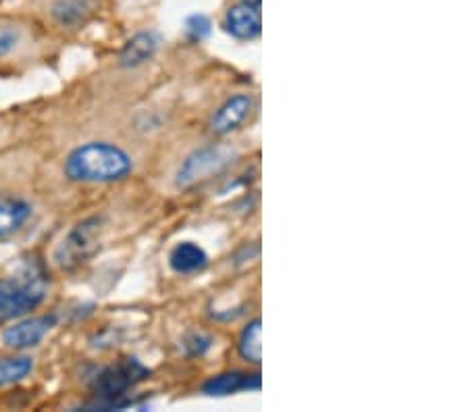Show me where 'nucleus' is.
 Listing matches in <instances>:
<instances>
[{
    "instance_id": "6",
    "label": "nucleus",
    "mask_w": 468,
    "mask_h": 412,
    "mask_svg": "<svg viewBox=\"0 0 468 412\" xmlns=\"http://www.w3.org/2000/svg\"><path fill=\"white\" fill-rule=\"evenodd\" d=\"M254 107L252 96L248 94H236L229 100H225L218 111L210 119V132L217 136H228V133L236 132L238 127L250 117Z\"/></svg>"
},
{
    "instance_id": "13",
    "label": "nucleus",
    "mask_w": 468,
    "mask_h": 412,
    "mask_svg": "<svg viewBox=\"0 0 468 412\" xmlns=\"http://www.w3.org/2000/svg\"><path fill=\"white\" fill-rule=\"evenodd\" d=\"M169 262H171L173 271L187 275V273H196V271H200V269H205L208 262V257L198 244L181 242L176 246V248H173Z\"/></svg>"
},
{
    "instance_id": "4",
    "label": "nucleus",
    "mask_w": 468,
    "mask_h": 412,
    "mask_svg": "<svg viewBox=\"0 0 468 412\" xmlns=\"http://www.w3.org/2000/svg\"><path fill=\"white\" fill-rule=\"evenodd\" d=\"M104 231V217H90V219L80 221L75 227L65 236L63 242L55 252V260L63 269H75L84 265L88 259H92Z\"/></svg>"
},
{
    "instance_id": "17",
    "label": "nucleus",
    "mask_w": 468,
    "mask_h": 412,
    "mask_svg": "<svg viewBox=\"0 0 468 412\" xmlns=\"http://www.w3.org/2000/svg\"><path fill=\"white\" fill-rule=\"evenodd\" d=\"M186 34L192 42H202L210 34V21L205 15H194L186 21Z\"/></svg>"
},
{
    "instance_id": "19",
    "label": "nucleus",
    "mask_w": 468,
    "mask_h": 412,
    "mask_svg": "<svg viewBox=\"0 0 468 412\" xmlns=\"http://www.w3.org/2000/svg\"><path fill=\"white\" fill-rule=\"evenodd\" d=\"M241 3L248 5V6H252V9H256V11H261V5H262V0H241Z\"/></svg>"
},
{
    "instance_id": "9",
    "label": "nucleus",
    "mask_w": 468,
    "mask_h": 412,
    "mask_svg": "<svg viewBox=\"0 0 468 412\" xmlns=\"http://www.w3.org/2000/svg\"><path fill=\"white\" fill-rule=\"evenodd\" d=\"M250 389H261V375L259 373H244V371H231L210 377L202 392L208 396H229L238 392H250Z\"/></svg>"
},
{
    "instance_id": "10",
    "label": "nucleus",
    "mask_w": 468,
    "mask_h": 412,
    "mask_svg": "<svg viewBox=\"0 0 468 412\" xmlns=\"http://www.w3.org/2000/svg\"><path fill=\"white\" fill-rule=\"evenodd\" d=\"M32 217V206L24 198L0 194V239H6L24 229Z\"/></svg>"
},
{
    "instance_id": "15",
    "label": "nucleus",
    "mask_w": 468,
    "mask_h": 412,
    "mask_svg": "<svg viewBox=\"0 0 468 412\" xmlns=\"http://www.w3.org/2000/svg\"><path fill=\"white\" fill-rule=\"evenodd\" d=\"M261 319L250 321V323L244 327V332H241L238 343L241 358H246L248 363L254 364L261 363Z\"/></svg>"
},
{
    "instance_id": "8",
    "label": "nucleus",
    "mask_w": 468,
    "mask_h": 412,
    "mask_svg": "<svg viewBox=\"0 0 468 412\" xmlns=\"http://www.w3.org/2000/svg\"><path fill=\"white\" fill-rule=\"evenodd\" d=\"M225 163V156L221 154L218 148H202L198 153H194L187 156L181 164L179 174H177V185L186 187L194 182H198L200 177H205L210 171H215L217 167H221Z\"/></svg>"
},
{
    "instance_id": "14",
    "label": "nucleus",
    "mask_w": 468,
    "mask_h": 412,
    "mask_svg": "<svg viewBox=\"0 0 468 412\" xmlns=\"http://www.w3.org/2000/svg\"><path fill=\"white\" fill-rule=\"evenodd\" d=\"M34 369L32 358L27 356H11V358H0V387L13 386L17 381L26 379Z\"/></svg>"
},
{
    "instance_id": "5",
    "label": "nucleus",
    "mask_w": 468,
    "mask_h": 412,
    "mask_svg": "<svg viewBox=\"0 0 468 412\" xmlns=\"http://www.w3.org/2000/svg\"><path fill=\"white\" fill-rule=\"evenodd\" d=\"M55 323H57V317H52V314H44V317L19 321V323H15L13 327L5 329L0 337H3L5 346H9L13 350L34 348L48 335V332L55 327Z\"/></svg>"
},
{
    "instance_id": "2",
    "label": "nucleus",
    "mask_w": 468,
    "mask_h": 412,
    "mask_svg": "<svg viewBox=\"0 0 468 412\" xmlns=\"http://www.w3.org/2000/svg\"><path fill=\"white\" fill-rule=\"evenodd\" d=\"M44 296H47V281L44 275L36 271L0 280V323L32 312L42 304Z\"/></svg>"
},
{
    "instance_id": "16",
    "label": "nucleus",
    "mask_w": 468,
    "mask_h": 412,
    "mask_svg": "<svg viewBox=\"0 0 468 412\" xmlns=\"http://www.w3.org/2000/svg\"><path fill=\"white\" fill-rule=\"evenodd\" d=\"M213 346V337L207 335V333H198L194 332L190 333L184 340V350L187 356H202L207 354V352Z\"/></svg>"
},
{
    "instance_id": "1",
    "label": "nucleus",
    "mask_w": 468,
    "mask_h": 412,
    "mask_svg": "<svg viewBox=\"0 0 468 412\" xmlns=\"http://www.w3.org/2000/svg\"><path fill=\"white\" fill-rule=\"evenodd\" d=\"M132 171V159L125 150L107 142H90L75 148L65 161V175L78 184H111Z\"/></svg>"
},
{
    "instance_id": "7",
    "label": "nucleus",
    "mask_w": 468,
    "mask_h": 412,
    "mask_svg": "<svg viewBox=\"0 0 468 412\" xmlns=\"http://www.w3.org/2000/svg\"><path fill=\"white\" fill-rule=\"evenodd\" d=\"M225 32L231 34L238 40H254L262 32V21H261V11L252 9L248 5H236L225 13L223 19Z\"/></svg>"
},
{
    "instance_id": "11",
    "label": "nucleus",
    "mask_w": 468,
    "mask_h": 412,
    "mask_svg": "<svg viewBox=\"0 0 468 412\" xmlns=\"http://www.w3.org/2000/svg\"><path fill=\"white\" fill-rule=\"evenodd\" d=\"M94 0H55L50 6L52 19L60 27H80L92 17Z\"/></svg>"
},
{
    "instance_id": "12",
    "label": "nucleus",
    "mask_w": 468,
    "mask_h": 412,
    "mask_svg": "<svg viewBox=\"0 0 468 412\" xmlns=\"http://www.w3.org/2000/svg\"><path fill=\"white\" fill-rule=\"evenodd\" d=\"M156 50H158L156 34H153V32L135 34L132 40L125 44V48L119 57V63H121V67L133 69V67H140V65L148 63L150 58L156 55Z\"/></svg>"
},
{
    "instance_id": "3",
    "label": "nucleus",
    "mask_w": 468,
    "mask_h": 412,
    "mask_svg": "<svg viewBox=\"0 0 468 412\" xmlns=\"http://www.w3.org/2000/svg\"><path fill=\"white\" fill-rule=\"evenodd\" d=\"M150 375V371L138 358H123L117 364H111L98 375L94 381V394L107 407H121V400L127 392L142 384Z\"/></svg>"
},
{
    "instance_id": "18",
    "label": "nucleus",
    "mask_w": 468,
    "mask_h": 412,
    "mask_svg": "<svg viewBox=\"0 0 468 412\" xmlns=\"http://www.w3.org/2000/svg\"><path fill=\"white\" fill-rule=\"evenodd\" d=\"M19 40H21L19 27H15L11 24H0V57H6L11 50L17 48Z\"/></svg>"
}]
</instances>
